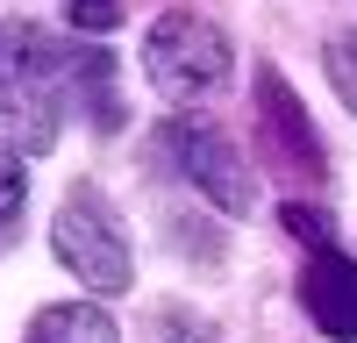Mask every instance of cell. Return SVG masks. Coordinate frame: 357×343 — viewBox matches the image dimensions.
<instances>
[{
  "label": "cell",
  "instance_id": "cell-1",
  "mask_svg": "<svg viewBox=\"0 0 357 343\" xmlns=\"http://www.w3.org/2000/svg\"><path fill=\"white\" fill-rule=\"evenodd\" d=\"M72 79H79L72 43H57L29 22H0V114L29 151L57 143V122L72 107Z\"/></svg>",
  "mask_w": 357,
  "mask_h": 343
},
{
  "label": "cell",
  "instance_id": "cell-4",
  "mask_svg": "<svg viewBox=\"0 0 357 343\" xmlns=\"http://www.w3.org/2000/svg\"><path fill=\"white\" fill-rule=\"evenodd\" d=\"M158 143H165L172 172L200 200H215L222 215H250L257 186H250V165L236 158V143H229L222 122H207V114H172V122H158Z\"/></svg>",
  "mask_w": 357,
  "mask_h": 343
},
{
  "label": "cell",
  "instance_id": "cell-9",
  "mask_svg": "<svg viewBox=\"0 0 357 343\" xmlns=\"http://www.w3.org/2000/svg\"><path fill=\"white\" fill-rule=\"evenodd\" d=\"M321 72H329V86H336V100L357 114V22L350 29H336L329 36V50H321Z\"/></svg>",
  "mask_w": 357,
  "mask_h": 343
},
{
  "label": "cell",
  "instance_id": "cell-7",
  "mask_svg": "<svg viewBox=\"0 0 357 343\" xmlns=\"http://www.w3.org/2000/svg\"><path fill=\"white\" fill-rule=\"evenodd\" d=\"M22 343H122V336H114L107 307H93V300H57V307H43L36 322H29Z\"/></svg>",
  "mask_w": 357,
  "mask_h": 343
},
{
  "label": "cell",
  "instance_id": "cell-11",
  "mask_svg": "<svg viewBox=\"0 0 357 343\" xmlns=\"http://www.w3.org/2000/svg\"><path fill=\"white\" fill-rule=\"evenodd\" d=\"M286 229H293V236H307V243H336L329 215H321V208H307V200H293V208H286Z\"/></svg>",
  "mask_w": 357,
  "mask_h": 343
},
{
  "label": "cell",
  "instance_id": "cell-8",
  "mask_svg": "<svg viewBox=\"0 0 357 343\" xmlns=\"http://www.w3.org/2000/svg\"><path fill=\"white\" fill-rule=\"evenodd\" d=\"M22 215H29V172H22V151L0 136V250L22 236Z\"/></svg>",
  "mask_w": 357,
  "mask_h": 343
},
{
  "label": "cell",
  "instance_id": "cell-10",
  "mask_svg": "<svg viewBox=\"0 0 357 343\" xmlns=\"http://www.w3.org/2000/svg\"><path fill=\"white\" fill-rule=\"evenodd\" d=\"M72 29H86V36H107L114 22H122V0H72Z\"/></svg>",
  "mask_w": 357,
  "mask_h": 343
},
{
  "label": "cell",
  "instance_id": "cell-6",
  "mask_svg": "<svg viewBox=\"0 0 357 343\" xmlns=\"http://www.w3.org/2000/svg\"><path fill=\"white\" fill-rule=\"evenodd\" d=\"M257 122H264V143H272V158L293 172V179H321V143H314V122L307 107L293 100V86L264 65L257 72Z\"/></svg>",
  "mask_w": 357,
  "mask_h": 343
},
{
  "label": "cell",
  "instance_id": "cell-3",
  "mask_svg": "<svg viewBox=\"0 0 357 343\" xmlns=\"http://www.w3.org/2000/svg\"><path fill=\"white\" fill-rule=\"evenodd\" d=\"M229 36L207 15L193 8H172L158 15L151 29H143V72H151V86L165 100H200V93H215V86L229 79Z\"/></svg>",
  "mask_w": 357,
  "mask_h": 343
},
{
  "label": "cell",
  "instance_id": "cell-5",
  "mask_svg": "<svg viewBox=\"0 0 357 343\" xmlns=\"http://www.w3.org/2000/svg\"><path fill=\"white\" fill-rule=\"evenodd\" d=\"M301 307H307V322L329 343H357V257L343 243H307Z\"/></svg>",
  "mask_w": 357,
  "mask_h": 343
},
{
  "label": "cell",
  "instance_id": "cell-2",
  "mask_svg": "<svg viewBox=\"0 0 357 343\" xmlns=\"http://www.w3.org/2000/svg\"><path fill=\"white\" fill-rule=\"evenodd\" d=\"M50 243H57V265H65L86 294H129L136 279V257H129V236L114 208L100 200V186H72L57 200V222H50Z\"/></svg>",
  "mask_w": 357,
  "mask_h": 343
}]
</instances>
